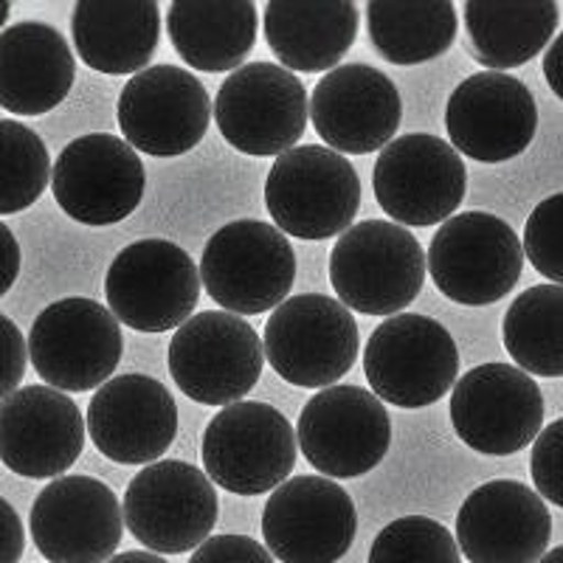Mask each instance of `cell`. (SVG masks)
I'll return each instance as SVG.
<instances>
[{
    "mask_svg": "<svg viewBox=\"0 0 563 563\" xmlns=\"http://www.w3.org/2000/svg\"><path fill=\"white\" fill-rule=\"evenodd\" d=\"M426 254L404 225L391 220L352 223L330 254V282L346 310L397 316L426 282Z\"/></svg>",
    "mask_w": 563,
    "mask_h": 563,
    "instance_id": "cell-1",
    "label": "cell"
},
{
    "mask_svg": "<svg viewBox=\"0 0 563 563\" xmlns=\"http://www.w3.org/2000/svg\"><path fill=\"white\" fill-rule=\"evenodd\" d=\"M265 206L282 234L299 240L341 238L361 209L358 173L350 158L330 147H294L271 167Z\"/></svg>",
    "mask_w": 563,
    "mask_h": 563,
    "instance_id": "cell-2",
    "label": "cell"
},
{
    "mask_svg": "<svg viewBox=\"0 0 563 563\" xmlns=\"http://www.w3.org/2000/svg\"><path fill=\"white\" fill-rule=\"evenodd\" d=\"M200 285L225 313L276 310L296 282L290 240L263 220H234L209 238L200 256Z\"/></svg>",
    "mask_w": 563,
    "mask_h": 563,
    "instance_id": "cell-3",
    "label": "cell"
},
{
    "mask_svg": "<svg viewBox=\"0 0 563 563\" xmlns=\"http://www.w3.org/2000/svg\"><path fill=\"white\" fill-rule=\"evenodd\" d=\"M525 249L519 234L496 214L462 211L434 231L426 271L437 290L456 305L485 308L505 299L521 279Z\"/></svg>",
    "mask_w": 563,
    "mask_h": 563,
    "instance_id": "cell-4",
    "label": "cell"
},
{
    "mask_svg": "<svg viewBox=\"0 0 563 563\" xmlns=\"http://www.w3.org/2000/svg\"><path fill=\"white\" fill-rule=\"evenodd\" d=\"M364 372L380 404L426 409L454 389L460 350L440 321L397 313L375 327L366 341Z\"/></svg>",
    "mask_w": 563,
    "mask_h": 563,
    "instance_id": "cell-5",
    "label": "cell"
},
{
    "mask_svg": "<svg viewBox=\"0 0 563 563\" xmlns=\"http://www.w3.org/2000/svg\"><path fill=\"white\" fill-rule=\"evenodd\" d=\"M265 366L263 339L245 319L203 310L186 319L169 341V375L200 406L240 404Z\"/></svg>",
    "mask_w": 563,
    "mask_h": 563,
    "instance_id": "cell-6",
    "label": "cell"
},
{
    "mask_svg": "<svg viewBox=\"0 0 563 563\" xmlns=\"http://www.w3.org/2000/svg\"><path fill=\"white\" fill-rule=\"evenodd\" d=\"M263 350L285 384L327 389L358 361V324L339 299L290 296L265 324Z\"/></svg>",
    "mask_w": 563,
    "mask_h": 563,
    "instance_id": "cell-7",
    "label": "cell"
},
{
    "mask_svg": "<svg viewBox=\"0 0 563 563\" xmlns=\"http://www.w3.org/2000/svg\"><path fill=\"white\" fill-rule=\"evenodd\" d=\"M296 445V429L279 409L240 400L220 409L206 426V476L238 496H263L294 474Z\"/></svg>",
    "mask_w": 563,
    "mask_h": 563,
    "instance_id": "cell-8",
    "label": "cell"
},
{
    "mask_svg": "<svg viewBox=\"0 0 563 563\" xmlns=\"http://www.w3.org/2000/svg\"><path fill=\"white\" fill-rule=\"evenodd\" d=\"M122 512L128 530L150 552L184 555L211 536L220 501L200 467L184 460H161L133 476Z\"/></svg>",
    "mask_w": 563,
    "mask_h": 563,
    "instance_id": "cell-9",
    "label": "cell"
},
{
    "mask_svg": "<svg viewBox=\"0 0 563 563\" xmlns=\"http://www.w3.org/2000/svg\"><path fill=\"white\" fill-rule=\"evenodd\" d=\"M104 299L119 324L139 333H167L192 319L200 301V271L180 245L139 240L110 263Z\"/></svg>",
    "mask_w": 563,
    "mask_h": 563,
    "instance_id": "cell-10",
    "label": "cell"
},
{
    "mask_svg": "<svg viewBox=\"0 0 563 563\" xmlns=\"http://www.w3.org/2000/svg\"><path fill=\"white\" fill-rule=\"evenodd\" d=\"M122 327L102 301L70 296L34 319L29 361L57 391H90L110 380L122 361Z\"/></svg>",
    "mask_w": 563,
    "mask_h": 563,
    "instance_id": "cell-11",
    "label": "cell"
},
{
    "mask_svg": "<svg viewBox=\"0 0 563 563\" xmlns=\"http://www.w3.org/2000/svg\"><path fill=\"white\" fill-rule=\"evenodd\" d=\"M372 189L391 223L404 229L445 223L465 200V161L440 135H397L375 161Z\"/></svg>",
    "mask_w": 563,
    "mask_h": 563,
    "instance_id": "cell-12",
    "label": "cell"
},
{
    "mask_svg": "<svg viewBox=\"0 0 563 563\" xmlns=\"http://www.w3.org/2000/svg\"><path fill=\"white\" fill-rule=\"evenodd\" d=\"M211 115L231 147L245 155H282L308 128V90L276 63H249L231 70Z\"/></svg>",
    "mask_w": 563,
    "mask_h": 563,
    "instance_id": "cell-13",
    "label": "cell"
},
{
    "mask_svg": "<svg viewBox=\"0 0 563 563\" xmlns=\"http://www.w3.org/2000/svg\"><path fill=\"white\" fill-rule=\"evenodd\" d=\"M296 442L327 479H355L384 462L391 445L386 406L361 386H327L296 422Z\"/></svg>",
    "mask_w": 563,
    "mask_h": 563,
    "instance_id": "cell-14",
    "label": "cell"
},
{
    "mask_svg": "<svg viewBox=\"0 0 563 563\" xmlns=\"http://www.w3.org/2000/svg\"><path fill=\"white\" fill-rule=\"evenodd\" d=\"M451 422L467 449L487 456L519 454L544 429V395L519 366H474L451 391Z\"/></svg>",
    "mask_w": 563,
    "mask_h": 563,
    "instance_id": "cell-15",
    "label": "cell"
},
{
    "mask_svg": "<svg viewBox=\"0 0 563 563\" xmlns=\"http://www.w3.org/2000/svg\"><path fill=\"white\" fill-rule=\"evenodd\" d=\"M119 128L124 141L153 158H178L203 141L211 99L192 70L150 65L119 93Z\"/></svg>",
    "mask_w": 563,
    "mask_h": 563,
    "instance_id": "cell-16",
    "label": "cell"
},
{
    "mask_svg": "<svg viewBox=\"0 0 563 563\" xmlns=\"http://www.w3.org/2000/svg\"><path fill=\"white\" fill-rule=\"evenodd\" d=\"M358 532L352 496L327 476H294L263 512L265 550L282 563H339Z\"/></svg>",
    "mask_w": 563,
    "mask_h": 563,
    "instance_id": "cell-17",
    "label": "cell"
},
{
    "mask_svg": "<svg viewBox=\"0 0 563 563\" xmlns=\"http://www.w3.org/2000/svg\"><path fill=\"white\" fill-rule=\"evenodd\" d=\"M52 189L70 220L99 229L122 223L139 209L147 173L128 141L110 133H88L59 153Z\"/></svg>",
    "mask_w": 563,
    "mask_h": 563,
    "instance_id": "cell-18",
    "label": "cell"
},
{
    "mask_svg": "<svg viewBox=\"0 0 563 563\" xmlns=\"http://www.w3.org/2000/svg\"><path fill=\"white\" fill-rule=\"evenodd\" d=\"M29 527L48 563H108L122 544L124 512L104 482L59 476L37 493Z\"/></svg>",
    "mask_w": 563,
    "mask_h": 563,
    "instance_id": "cell-19",
    "label": "cell"
},
{
    "mask_svg": "<svg viewBox=\"0 0 563 563\" xmlns=\"http://www.w3.org/2000/svg\"><path fill=\"white\" fill-rule=\"evenodd\" d=\"M451 147L479 164L519 158L536 139L538 108L521 79L482 70L454 88L445 108Z\"/></svg>",
    "mask_w": 563,
    "mask_h": 563,
    "instance_id": "cell-20",
    "label": "cell"
},
{
    "mask_svg": "<svg viewBox=\"0 0 563 563\" xmlns=\"http://www.w3.org/2000/svg\"><path fill=\"white\" fill-rule=\"evenodd\" d=\"M310 119L333 153L366 155L395 141L404 99L384 70L346 63L327 70L310 97Z\"/></svg>",
    "mask_w": 563,
    "mask_h": 563,
    "instance_id": "cell-21",
    "label": "cell"
},
{
    "mask_svg": "<svg viewBox=\"0 0 563 563\" xmlns=\"http://www.w3.org/2000/svg\"><path fill=\"white\" fill-rule=\"evenodd\" d=\"M550 538L544 499L521 482H487L456 512V547L471 563H538Z\"/></svg>",
    "mask_w": 563,
    "mask_h": 563,
    "instance_id": "cell-22",
    "label": "cell"
},
{
    "mask_svg": "<svg viewBox=\"0 0 563 563\" xmlns=\"http://www.w3.org/2000/svg\"><path fill=\"white\" fill-rule=\"evenodd\" d=\"M85 429L108 460L153 465L178 437V404L150 375H119L97 389Z\"/></svg>",
    "mask_w": 563,
    "mask_h": 563,
    "instance_id": "cell-23",
    "label": "cell"
},
{
    "mask_svg": "<svg viewBox=\"0 0 563 563\" xmlns=\"http://www.w3.org/2000/svg\"><path fill=\"white\" fill-rule=\"evenodd\" d=\"M85 431L65 391L23 386L0 404V462L26 479H59L82 454Z\"/></svg>",
    "mask_w": 563,
    "mask_h": 563,
    "instance_id": "cell-24",
    "label": "cell"
},
{
    "mask_svg": "<svg viewBox=\"0 0 563 563\" xmlns=\"http://www.w3.org/2000/svg\"><path fill=\"white\" fill-rule=\"evenodd\" d=\"M77 79V63L63 34L40 20H23L0 32V108L43 115L65 102Z\"/></svg>",
    "mask_w": 563,
    "mask_h": 563,
    "instance_id": "cell-25",
    "label": "cell"
},
{
    "mask_svg": "<svg viewBox=\"0 0 563 563\" xmlns=\"http://www.w3.org/2000/svg\"><path fill=\"white\" fill-rule=\"evenodd\" d=\"M70 37L88 68L110 77L139 74L158 52L161 9L155 0H79Z\"/></svg>",
    "mask_w": 563,
    "mask_h": 563,
    "instance_id": "cell-26",
    "label": "cell"
},
{
    "mask_svg": "<svg viewBox=\"0 0 563 563\" xmlns=\"http://www.w3.org/2000/svg\"><path fill=\"white\" fill-rule=\"evenodd\" d=\"M358 37V7L333 3H290L271 0L265 7V40L282 68L301 74L333 70Z\"/></svg>",
    "mask_w": 563,
    "mask_h": 563,
    "instance_id": "cell-27",
    "label": "cell"
},
{
    "mask_svg": "<svg viewBox=\"0 0 563 563\" xmlns=\"http://www.w3.org/2000/svg\"><path fill=\"white\" fill-rule=\"evenodd\" d=\"M256 26L260 12L251 0H175L167 12V32L178 57L206 74L243 68L256 43Z\"/></svg>",
    "mask_w": 563,
    "mask_h": 563,
    "instance_id": "cell-28",
    "label": "cell"
},
{
    "mask_svg": "<svg viewBox=\"0 0 563 563\" xmlns=\"http://www.w3.org/2000/svg\"><path fill=\"white\" fill-rule=\"evenodd\" d=\"M561 20V7L552 0L536 3H493L467 0V52L485 68L505 74L544 52Z\"/></svg>",
    "mask_w": 563,
    "mask_h": 563,
    "instance_id": "cell-29",
    "label": "cell"
},
{
    "mask_svg": "<svg viewBox=\"0 0 563 563\" xmlns=\"http://www.w3.org/2000/svg\"><path fill=\"white\" fill-rule=\"evenodd\" d=\"M372 48L391 65H420L442 57L456 37V7L437 3H400L369 0L364 9Z\"/></svg>",
    "mask_w": 563,
    "mask_h": 563,
    "instance_id": "cell-30",
    "label": "cell"
},
{
    "mask_svg": "<svg viewBox=\"0 0 563 563\" xmlns=\"http://www.w3.org/2000/svg\"><path fill=\"white\" fill-rule=\"evenodd\" d=\"M510 358L527 375L563 378V288L532 285L516 296L501 321Z\"/></svg>",
    "mask_w": 563,
    "mask_h": 563,
    "instance_id": "cell-31",
    "label": "cell"
},
{
    "mask_svg": "<svg viewBox=\"0 0 563 563\" xmlns=\"http://www.w3.org/2000/svg\"><path fill=\"white\" fill-rule=\"evenodd\" d=\"M52 184V155L26 124L0 119V214H18Z\"/></svg>",
    "mask_w": 563,
    "mask_h": 563,
    "instance_id": "cell-32",
    "label": "cell"
},
{
    "mask_svg": "<svg viewBox=\"0 0 563 563\" xmlns=\"http://www.w3.org/2000/svg\"><path fill=\"white\" fill-rule=\"evenodd\" d=\"M369 563H462L449 527L426 516H406L375 536Z\"/></svg>",
    "mask_w": 563,
    "mask_h": 563,
    "instance_id": "cell-33",
    "label": "cell"
},
{
    "mask_svg": "<svg viewBox=\"0 0 563 563\" xmlns=\"http://www.w3.org/2000/svg\"><path fill=\"white\" fill-rule=\"evenodd\" d=\"M521 249L538 274L563 288V192L541 200L532 209Z\"/></svg>",
    "mask_w": 563,
    "mask_h": 563,
    "instance_id": "cell-34",
    "label": "cell"
},
{
    "mask_svg": "<svg viewBox=\"0 0 563 563\" xmlns=\"http://www.w3.org/2000/svg\"><path fill=\"white\" fill-rule=\"evenodd\" d=\"M530 474L538 496L563 507V417L541 429L532 442Z\"/></svg>",
    "mask_w": 563,
    "mask_h": 563,
    "instance_id": "cell-35",
    "label": "cell"
},
{
    "mask_svg": "<svg viewBox=\"0 0 563 563\" xmlns=\"http://www.w3.org/2000/svg\"><path fill=\"white\" fill-rule=\"evenodd\" d=\"M189 563H276L274 555L260 541L249 536L206 538L195 550Z\"/></svg>",
    "mask_w": 563,
    "mask_h": 563,
    "instance_id": "cell-36",
    "label": "cell"
},
{
    "mask_svg": "<svg viewBox=\"0 0 563 563\" xmlns=\"http://www.w3.org/2000/svg\"><path fill=\"white\" fill-rule=\"evenodd\" d=\"M26 361L29 344L20 333V327L0 313V404L12 391H18V384L26 375Z\"/></svg>",
    "mask_w": 563,
    "mask_h": 563,
    "instance_id": "cell-37",
    "label": "cell"
},
{
    "mask_svg": "<svg viewBox=\"0 0 563 563\" xmlns=\"http://www.w3.org/2000/svg\"><path fill=\"white\" fill-rule=\"evenodd\" d=\"M26 550V532L18 510L0 496V563H20Z\"/></svg>",
    "mask_w": 563,
    "mask_h": 563,
    "instance_id": "cell-38",
    "label": "cell"
},
{
    "mask_svg": "<svg viewBox=\"0 0 563 563\" xmlns=\"http://www.w3.org/2000/svg\"><path fill=\"white\" fill-rule=\"evenodd\" d=\"M20 274V245L7 223H0V296H7Z\"/></svg>",
    "mask_w": 563,
    "mask_h": 563,
    "instance_id": "cell-39",
    "label": "cell"
},
{
    "mask_svg": "<svg viewBox=\"0 0 563 563\" xmlns=\"http://www.w3.org/2000/svg\"><path fill=\"white\" fill-rule=\"evenodd\" d=\"M544 77L550 82L552 93L558 99H563V32L547 45V54H544Z\"/></svg>",
    "mask_w": 563,
    "mask_h": 563,
    "instance_id": "cell-40",
    "label": "cell"
},
{
    "mask_svg": "<svg viewBox=\"0 0 563 563\" xmlns=\"http://www.w3.org/2000/svg\"><path fill=\"white\" fill-rule=\"evenodd\" d=\"M108 563H169L167 558L155 555V552H122V555H113Z\"/></svg>",
    "mask_w": 563,
    "mask_h": 563,
    "instance_id": "cell-41",
    "label": "cell"
},
{
    "mask_svg": "<svg viewBox=\"0 0 563 563\" xmlns=\"http://www.w3.org/2000/svg\"><path fill=\"white\" fill-rule=\"evenodd\" d=\"M538 563H563V547H555V550H550Z\"/></svg>",
    "mask_w": 563,
    "mask_h": 563,
    "instance_id": "cell-42",
    "label": "cell"
},
{
    "mask_svg": "<svg viewBox=\"0 0 563 563\" xmlns=\"http://www.w3.org/2000/svg\"><path fill=\"white\" fill-rule=\"evenodd\" d=\"M9 14H12V7H9V0H0V29H3V23L9 20Z\"/></svg>",
    "mask_w": 563,
    "mask_h": 563,
    "instance_id": "cell-43",
    "label": "cell"
}]
</instances>
